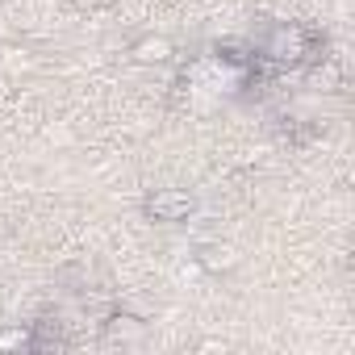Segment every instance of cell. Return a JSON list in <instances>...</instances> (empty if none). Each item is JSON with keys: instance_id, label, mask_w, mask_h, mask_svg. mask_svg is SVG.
Segmentation results:
<instances>
[{"instance_id": "cell-6", "label": "cell", "mask_w": 355, "mask_h": 355, "mask_svg": "<svg viewBox=\"0 0 355 355\" xmlns=\"http://www.w3.org/2000/svg\"><path fill=\"white\" fill-rule=\"evenodd\" d=\"M305 84L318 92H338L343 88V63L334 55H322L313 63H305Z\"/></svg>"}, {"instance_id": "cell-1", "label": "cell", "mask_w": 355, "mask_h": 355, "mask_svg": "<svg viewBox=\"0 0 355 355\" xmlns=\"http://www.w3.org/2000/svg\"><path fill=\"white\" fill-rule=\"evenodd\" d=\"M322 38L297 21H280L263 34V42L255 46V59L272 63V67H305L313 59H322Z\"/></svg>"}, {"instance_id": "cell-2", "label": "cell", "mask_w": 355, "mask_h": 355, "mask_svg": "<svg viewBox=\"0 0 355 355\" xmlns=\"http://www.w3.org/2000/svg\"><path fill=\"white\" fill-rule=\"evenodd\" d=\"M142 214L150 222H163V226H175V222H189L197 214V197L189 189H155L142 197Z\"/></svg>"}, {"instance_id": "cell-3", "label": "cell", "mask_w": 355, "mask_h": 355, "mask_svg": "<svg viewBox=\"0 0 355 355\" xmlns=\"http://www.w3.org/2000/svg\"><path fill=\"white\" fill-rule=\"evenodd\" d=\"M193 259H197V268H201V272H209V276H226V272H234V268L243 263L239 247H234V243H222V239L201 243V247L193 251Z\"/></svg>"}, {"instance_id": "cell-5", "label": "cell", "mask_w": 355, "mask_h": 355, "mask_svg": "<svg viewBox=\"0 0 355 355\" xmlns=\"http://www.w3.org/2000/svg\"><path fill=\"white\" fill-rule=\"evenodd\" d=\"M130 59L138 67H167V63H175V42L167 34H142L130 46Z\"/></svg>"}, {"instance_id": "cell-7", "label": "cell", "mask_w": 355, "mask_h": 355, "mask_svg": "<svg viewBox=\"0 0 355 355\" xmlns=\"http://www.w3.org/2000/svg\"><path fill=\"white\" fill-rule=\"evenodd\" d=\"M0 351H34V326H0Z\"/></svg>"}, {"instance_id": "cell-4", "label": "cell", "mask_w": 355, "mask_h": 355, "mask_svg": "<svg viewBox=\"0 0 355 355\" xmlns=\"http://www.w3.org/2000/svg\"><path fill=\"white\" fill-rule=\"evenodd\" d=\"M101 334H105V343H142L146 338V318L130 313V309H109L105 322H101Z\"/></svg>"}]
</instances>
